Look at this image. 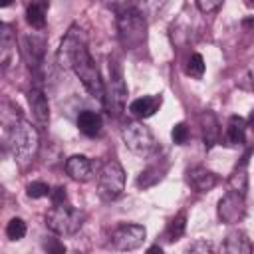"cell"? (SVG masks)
<instances>
[{
	"label": "cell",
	"instance_id": "obj_1",
	"mask_svg": "<svg viewBox=\"0 0 254 254\" xmlns=\"http://www.w3.org/2000/svg\"><path fill=\"white\" fill-rule=\"evenodd\" d=\"M6 147H8L10 155L14 157V161L20 163L22 167H26L38 155L40 135L30 121L20 117L10 127H6Z\"/></svg>",
	"mask_w": 254,
	"mask_h": 254
},
{
	"label": "cell",
	"instance_id": "obj_2",
	"mask_svg": "<svg viewBox=\"0 0 254 254\" xmlns=\"http://www.w3.org/2000/svg\"><path fill=\"white\" fill-rule=\"evenodd\" d=\"M71 69L75 71V75L79 77V81L83 83V87L89 91V95L93 99H97L103 107L107 103V89H105V83L99 75V69L87 50V40L77 48L75 56H73V62H71Z\"/></svg>",
	"mask_w": 254,
	"mask_h": 254
},
{
	"label": "cell",
	"instance_id": "obj_3",
	"mask_svg": "<svg viewBox=\"0 0 254 254\" xmlns=\"http://www.w3.org/2000/svg\"><path fill=\"white\" fill-rule=\"evenodd\" d=\"M117 30H119V40L125 50L137 52L147 46V22L135 6H127L119 10L117 14Z\"/></svg>",
	"mask_w": 254,
	"mask_h": 254
},
{
	"label": "cell",
	"instance_id": "obj_4",
	"mask_svg": "<svg viewBox=\"0 0 254 254\" xmlns=\"http://www.w3.org/2000/svg\"><path fill=\"white\" fill-rule=\"evenodd\" d=\"M83 212L75 206H69L65 202L54 204L46 212V226L60 236H71L83 226Z\"/></svg>",
	"mask_w": 254,
	"mask_h": 254
},
{
	"label": "cell",
	"instance_id": "obj_5",
	"mask_svg": "<svg viewBox=\"0 0 254 254\" xmlns=\"http://www.w3.org/2000/svg\"><path fill=\"white\" fill-rule=\"evenodd\" d=\"M125 189V171L119 161H107L97 175V192L103 200H115Z\"/></svg>",
	"mask_w": 254,
	"mask_h": 254
},
{
	"label": "cell",
	"instance_id": "obj_6",
	"mask_svg": "<svg viewBox=\"0 0 254 254\" xmlns=\"http://www.w3.org/2000/svg\"><path fill=\"white\" fill-rule=\"evenodd\" d=\"M121 137H123V143L137 155H153L157 151V141H155V135L153 131L141 123V121H133V123H127L121 131Z\"/></svg>",
	"mask_w": 254,
	"mask_h": 254
},
{
	"label": "cell",
	"instance_id": "obj_7",
	"mask_svg": "<svg viewBox=\"0 0 254 254\" xmlns=\"http://www.w3.org/2000/svg\"><path fill=\"white\" fill-rule=\"evenodd\" d=\"M127 99V85L123 81L121 65L115 58H109V89H107V103L105 107L111 111H121ZM109 111V113H111Z\"/></svg>",
	"mask_w": 254,
	"mask_h": 254
},
{
	"label": "cell",
	"instance_id": "obj_8",
	"mask_svg": "<svg viewBox=\"0 0 254 254\" xmlns=\"http://www.w3.org/2000/svg\"><path fill=\"white\" fill-rule=\"evenodd\" d=\"M147 238V230L141 224L123 222L111 230V244L117 250H137Z\"/></svg>",
	"mask_w": 254,
	"mask_h": 254
},
{
	"label": "cell",
	"instance_id": "obj_9",
	"mask_svg": "<svg viewBox=\"0 0 254 254\" xmlns=\"http://www.w3.org/2000/svg\"><path fill=\"white\" fill-rule=\"evenodd\" d=\"M246 214V200L244 194L238 190H228L220 200H218V218L224 224H236L244 218Z\"/></svg>",
	"mask_w": 254,
	"mask_h": 254
},
{
	"label": "cell",
	"instance_id": "obj_10",
	"mask_svg": "<svg viewBox=\"0 0 254 254\" xmlns=\"http://www.w3.org/2000/svg\"><path fill=\"white\" fill-rule=\"evenodd\" d=\"M85 42V32L79 28V26H71L67 30V34L64 36L60 48H58V65L62 69H71V62H73V56L77 52V48Z\"/></svg>",
	"mask_w": 254,
	"mask_h": 254
},
{
	"label": "cell",
	"instance_id": "obj_11",
	"mask_svg": "<svg viewBox=\"0 0 254 254\" xmlns=\"http://www.w3.org/2000/svg\"><path fill=\"white\" fill-rule=\"evenodd\" d=\"M18 58V46H16V34L8 24L0 26V67L6 73L12 65H16Z\"/></svg>",
	"mask_w": 254,
	"mask_h": 254
},
{
	"label": "cell",
	"instance_id": "obj_12",
	"mask_svg": "<svg viewBox=\"0 0 254 254\" xmlns=\"http://www.w3.org/2000/svg\"><path fill=\"white\" fill-rule=\"evenodd\" d=\"M28 103H30V109H32V115H34L38 127H48L50 105H48V97H46L42 85H32V89L28 91Z\"/></svg>",
	"mask_w": 254,
	"mask_h": 254
},
{
	"label": "cell",
	"instance_id": "obj_13",
	"mask_svg": "<svg viewBox=\"0 0 254 254\" xmlns=\"http://www.w3.org/2000/svg\"><path fill=\"white\" fill-rule=\"evenodd\" d=\"M65 173L77 181V183H87L91 177H93V167H91V161L83 155H71L67 161H65Z\"/></svg>",
	"mask_w": 254,
	"mask_h": 254
},
{
	"label": "cell",
	"instance_id": "obj_14",
	"mask_svg": "<svg viewBox=\"0 0 254 254\" xmlns=\"http://www.w3.org/2000/svg\"><path fill=\"white\" fill-rule=\"evenodd\" d=\"M161 105H163V97L161 95H145V97L133 99L129 103V113L133 117H137V119H147V117L155 115Z\"/></svg>",
	"mask_w": 254,
	"mask_h": 254
},
{
	"label": "cell",
	"instance_id": "obj_15",
	"mask_svg": "<svg viewBox=\"0 0 254 254\" xmlns=\"http://www.w3.org/2000/svg\"><path fill=\"white\" fill-rule=\"evenodd\" d=\"M187 181H189V185H190L196 192H206V190H210V189L216 187L218 177H216L212 171L204 169V167H192V169L187 173Z\"/></svg>",
	"mask_w": 254,
	"mask_h": 254
},
{
	"label": "cell",
	"instance_id": "obj_16",
	"mask_svg": "<svg viewBox=\"0 0 254 254\" xmlns=\"http://www.w3.org/2000/svg\"><path fill=\"white\" fill-rule=\"evenodd\" d=\"M200 127H202V141L204 147L210 149L220 141V123L214 111H204L200 115Z\"/></svg>",
	"mask_w": 254,
	"mask_h": 254
},
{
	"label": "cell",
	"instance_id": "obj_17",
	"mask_svg": "<svg viewBox=\"0 0 254 254\" xmlns=\"http://www.w3.org/2000/svg\"><path fill=\"white\" fill-rule=\"evenodd\" d=\"M224 139H226V143L230 147H238V145H242L246 141V121L240 115H230L228 117Z\"/></svg>",
	"mask_w": 254,
	"mask_h": 254
},
{
	"label": "cell",
	"instance_id": "obj_18",
	"mask_svg": "<svg viewBox=\"0 0 254 254\" xmlns=\"http://www.w3.org/2000/svg\"><path fill=\"white\" fill-rule=\"evenodd\" d=\"M222 250L230 252V254H250L252 252V242L242 230H232V232H228Z\"/></svg>",
	"mask_w": 254,
	"mask_h": 254
},
{
	"label": "cell",
	"instance_id": "obj_19",
	"mask_svg": "<svg viewBox=\"0 0 254 254\" xmlns=\"http://www.w3.org/2000/svg\"><path fill=\"white\" fill-rule=\"evenodd\" d=\"M77 127H79V131H81L83 135H87V137H97V135L101 133L103 121H101L99 113L87 109V111H81V113L77 115Z\"/></svg>",
	"mask_w": 254,
	"mask_h": 254
},
{
	"label": "cell",
	"instance_id": "obj_20",
	"mask_svg": "<svg viewBox=\"0 0 254 254\" xmlns=\"http://www.w3.org/2000/svg\"><path fill=\"white\" fill-rule=\"evenodd\" d=\"M228 185H230L232 190H238V192L246 194V189H248V155H244L236 163L234 171L228 177Z\"/></svg>",
	"mask_w": 254,
	"mask_h": 254
},
{
	"label": "cell",
	"instance_id": "obj_21",
	"mask_svg": "<svg viewBox=\"0 0 254 254\" xmlns=\"http://www.w3.org/2000/svg\"><path fill=\"white\" fill-rule=\"evenodd\" d=\"M50 6V0H34L26 10V20L32 28L42 30L46 26V10Z\"/></svg>",
	"mask_w": 254,
	"mask_h": 254
},
{
	"label": "cell",
	"instance_id": "obj_22",
	"mask_svg": "<svg viewBox=\"0 0 254 254\" xmlns=\"http://www.w3.org/2000/svg\"><path fill=\"white\" fill-rule=\"evenodd\" d=\"M185 228H187V214H185V212L175 214V218H171V222L167 224V230H165L167 240H169V242L179 240V238L185 234Z\"/></svg>",
	"mask_w": 254,
	"mask_h": 254
},
{
	"label": "cell",
	"instance_id": "obj_23",
	"mask_svg": "<svg viewBox=\"0 0 254 254\" xmlns=\"http://www.w3.org/2000/svg\"><path fill=\"white\" fill-rule=\"evenodd\" d=\"M165 171H167V167L151 165V167H147V169H145V171L139 175V181H137V185H139V187H143V189H147V187H153L155 183H159V181L163 179Z\"/></svg>",
	"mask_w": 254,
	"mask_h": 254
},
{
	"label": "cell",
	"instance_id": "obj_24",
	"mask_svg": "<svg viewBox=\"0 0 254 254\" xmlns=\"http://www.w3.org/2000/svg\"><path fill=\"white\" fill-rule=\"evenodd\" d=\"M187 75L194 77V79H200L204 75V60L200 54H190V58L187 60V67H185Z\"/></svg>",
	"mask_w": 254,
	"mask_h": 254
},
{
	"label": "cell",
	"instance_id": "obj_25",
	"mask_svg": "<svg viewBox=\"0 0 254 254\" xmlns=\"http://www.w3.org/2000/svg\"><path fill=\"white\" fill-rule=\"evenodd\" d=\"M6 236L10 240H22L26 236V222L22 218H12L6 224Z\"/></svg>",
	"mask_w": 254,
	"mask_h": 254
},
{
	"label": "cell",
	"instance_id": "obj_26",
	"mask_svg": "<svg viewBox=\"0 0 254 254\" xmlns=\"http://www.w3.org/2000/svg\"><path fill=\"white\" fill-rule=\"evenodd\" d=\"M26 192L30 198H42V196H48L52 192V189L44 183V181H32L28 187H26Z\"/></svg>",
	"mask_w": 254,
	"mask_h": 254
},
{
	"label": "cell",
	"instance_id": "obj_27",
	"mask_svg": "<svg viewBox=\"0 0 254 254\" xmlns=\"http://www.w3.org/2000/svg\"><path fill=\"white\" fill-rule=\"evenodd\" d=\"M171 137H173V143H175V145H185V143L189 141V127H187L185 123L173 125Z\"/></svg>",
	"mask_w": 254,
	"mask_h": 254
},
{
	"label": "cell",
	"instance_id": "obj_28",
	"mask_svg": "<svg viewBox=\"0 0 254 254\" xmlns=\"http://www.w3.org/2000/svg\"><path fill=\"white\" fill-rule=\"evenodd\" d=\"M196 2V8L202 12V14H210V12H216L224 0H194Z\"/></svg>",
	"mask_w": 254,
	"mask_h": 254
},
{
	"label": "cell",
	"instance_id": "obj_29",
	"mask_svg": "<svg viewBox=\"0 0 254 254\" xmlns=\"http://www.w3.org/2000/svg\"><path fill=\"white\" fill-rule=\"evenodd\" d=\"M210 250H212V244L206 242V240H194V242L189 244V248H187V252H202V254H206V252H210Z\"/></svg>",
	"mask_w": 254,
	"mask_h": 254
},
{
	"label": "cell",
	"instance_id": "obj_30",
	"mask_svg": "<svg viewBox=\"0 0 254 254\" xmlns=\"http://www.w3.org/2000/svg\"><path fill=\"white\" fill-rule=\"evenodd\" d=\"M50 196H52V202H54V204H62V202L67 200V192H65L64 187H56V189L50 192Z\"/></svg>",
	"mask_w": 254,
	"mask_h": 254
},
{
	"label": "cell",
	"instance_id": "obj_31",
	"mask_svg": "<svg viewBox=\"0 0 254 254\" xmlns=\"http://www.w3.org/2000/svg\"><path fill=\"white\" fill-rule=\"evenodd\" d=\"M46 248L48 250H52V252H65V246L64 244H60V242H50V244H46Z\"/></svg>",
	"mask_w": 254,
	"mask_h": 254
},
{
	"label": "cell",
	"instance_id": "obj_32",
	"mask_svg": "<svg viewBox=\"0 0 254 254\" xmlns=\"http://www.w3.org/2000/svg\"><path fill=\"white\" fill-rule=\"evenodd\" d=\"M149 252H159V254H161V252H163V248H161V246H151V248H149Z\"/></svg>",
	"mask_w": 254,
	"mask_h": 254
},
{
	"label": "cell",
	"instance_id": "obj_33",
	"mask_svg": "<svg viewBox=\"0 0 254 254\" xmlns=\"http://www.w3.org/2000/svg\"><path fill=\"white\" fill-rule=\"evenodd\" d=\"M248 125L254 129V111H252V113H250V117H248Z\"/></svg>",
	"mask_w": 254,
	"mask_h": 254
},
{
	"label": "cell",
	"instance_id": "obj_34",
	"mask_svg": "<svg viewBox=\"0 0 254 254\" xmlns=\"http://www.w3.org/2000/svg\"><path fill=\"white\" fill-rule=\"evenodd\" d=\"M12 4V0H0V6L2 8H6V6H10Z\"/></svg>",
	"mask_w": 254,
	"mask_h": 254
},
{
	"label": "cell",
	"instance_id": "obj_35",
	"mask_svg": "<svg viewBox=\"0 0 254 254\" xmlns=\"http://www.w3.org/2000/svg\"><path fill=\"white\" fill-rule=\"evenodd\" d=\"M246 4H248V6H252V8H254V0H246Z\"/></svg>",
	"mask_w": 254,
	"mask_h": 254
},
{
	"label": "cell",
	"instance_id": "obj_36",
	"mask_svg": "<svg viewBox=\"0 0 254 254\" xmlns=\"http://www.w3.org/2000/svg\"><path fill=\"white\" fill-rule=\"evenodd\" d=\"M143 2H151V0H143Z\"/></svg>",
	"mask_w": 254,
	"mask_h": 254
}]
</instances>
